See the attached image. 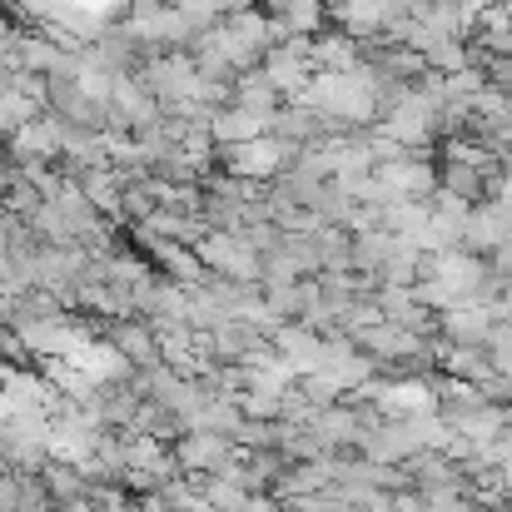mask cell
<instances>
[{"label":"cell","instance_id":"6da1fadb","mask_svg":"<svg viewBox=\"0 0 512 512\" xmlns=\"http://www.w3.org/2000/svg\"><path fill=\"white\" fill-rule=\"evenodd\" d=\"M304 145L284 140V135H259V140H239V145H214V170L234 174V179H259L269 184L274 174H284L294 160H299Z\"/></svg>","mask_w":512,"mask_h":512},{"label":"cell","instance_id":"7a4b0ae2","mask_svg":"<svg viewBox=\"0 0 512 512\" xmlns=\"http://www.w3.org/2000/svg\"><path fill=\"white\" fill-rule=\"evenodd\" d=\"M199 264L219 279H234V284H259V249L244 239V234H229V229H209L199 244H194Z\"/></svg>","mask_w":512,"mask_h":512},{"label":"cell","instance_id":"3957f363","mask_svg":"<svg viewBox=\"0 0 512 512\" xmlns=\"http://www.w3.org/2000/svg\"><path fill=\"white\" fill-rule=\"evenodd\" d=\"M170 453L184 478H209V473H224L234 463V438L214 433V428H184L170 443Z\"/></svg>","mask_w":512,"mask_h":512},{"label":"cell","instance_id":"277c9868","mask_svg":"<svg viewBox=\"0 0 512 512\" xmlns=\"http://www.w3.org/2000/svg\"><path fill=\"white\" fill-rule=\"evenodd\" d=\"M274 130V115L264 110H249V105H214L209 110V140L214 145H239V140H259Z\"/></svg>","mask_w":512,"mask_h":512},{"label":"cell","instance_id":"5b68a950","mask_svg":"<svg viewBox=\"0 0 512 512\" xmlns=\"http://www.w3.org/2000/svg\"><path fill=\"white\" fill-rule=\"evenodd\" d=\"M100 339L115 343L135 368H150V363H160V348H155V329H150V319H140V314H125V319H105L100 324Z\"/></svg>","mask_w":512,"mask_h":512},{"label":"cell","instance_id":"8992f818","mask_svg":"<svg viewBox=\"0 0 512 512\" xmlns=\"http://www.w3.org/2000/svg\"><path fill=\"white\" fill-rule=\"evenodd\" d=\"M269 343H274V353H279V358L294 368V378H299V373H314V368L324 363V334H319V329H309L304 319H294V324H279Z\"/></svg>","mask_w":512,"mask_h":512},{"label":"cell","instance_id":"52a82bcc","mask_svg":"<svg viewBox=\"0 0 512 512\" xmlns=\"http://www.w3.org/2000/svg\"><path fill=\"white\" fill-rule=\"evenodd\" d=\"M363 40H353L348 30H339V25H324L319 35H309V65H314V75L319 70H358L363 65Z\"/></svg>","mask_w":512,"mask_h":512},{"label":"cell","instance_id":"ba28073f","mask_svg":"<svg viewBox=\"0 0 512 512\" xmlns=\"http://www.w3.org/2000/svg\"><path fill=\"white\" fill-rule=\"evenodd\" d=\"M488 329H493L488 304H453V309L438 314V339H448V343H473V348H483Z\"/></svg>","mask_w":512,"mask_h":512},{"label":"cell","instance_id":"9c48e42d","mask_svg":"<svg viewBox=\"0 0 512 512\" xmlns=\"http://www.w3.org/2000/svg\"><path fill=\"white\" fill-rule=\"evenodd\" d=\"M264 10H269L289 35H319L324 25H334L324 0H264Z\"/></svg>","mask_w":512,"mask_h":512},{"label":"cell","instance_id":"30bf717a","mask_svg":"<svg viewBox=\"0 0 512 512\" xmlns=\"http://www.w3.org/2000/svg\"><path fill=\"white\" fill-rule=\"evenodd\" d=\"M40 483H45V493H50V503H55V508H70V503L90 498V483H85V473H80L75 463H65V458H45V468H40Z\"/></svg>","mask_w":512,"mask_h":512},{"label":"cell","instance_id":"8fae6325","mask_svg":"<svg viewBox=\"0 0 512 512\" xmlns=\"http://www.w3.org/2000/svg\"><path fill=\"white\" fill-rule=\"evenodd\" d=\"M488 179H493V174L473 170V165H458V160H443V165H438V189H448V194H458V199H468V204H483V199H488Z\"/></svg>","mask_w":512,"mask_h":512},{"label":"cell","instance_id":"7c38bea8","mask_svg":"<svg viewBox=\"0 0 512 512\" xmlns=\"http://www.w3.org/2000/svg\"><path fill=\"white\" fill-rule=\"evenodd\" d=\"M40 110H45V105H40L35 95H25V90H15V85H10V90H0V140H5V135H15V130H20L25 120H35Z\"/></svg>","mask_w":512,"mask_h":512},{"label":"cell","instance_id":"4fadbf2b","mask_svg":"<svg viewBox=\"0 0 512 512\" xmlns=\"http://www.w3.org/2000/svg\"><path fill=\"white\" fill-rule=\"evenodd\" d=\"M229 438H234V448H274V418H239L234 428H229Z\"/></svg>","mask_w":512,"mask_h":512},{"label":"cell","instance_id":"5bb4252c","mask_svg":"<svg viewBox=\"0 0 512 512\" xmlns=\"http://www.w3.org/2000/svg\"><path fill=\"white\" fill-rule=\"evenodd\" d=\"M229 512H279V498L274 493H244Z\"/></svg>","mask_w":512,"mask_h":512},{"label":"cell","instance_id":"9a60e30c","mask_svg":"<svg viewBox=\"0 0 512 512\" xmlns=\"http://www.w3.org/2000/svg\"><path fill=\"white\" fill-rule=\"evenodd\" d=\"M5 239H10V214L0 209V254H5Z\"/></svg>","mask_w":512,"mask_h":512},{"label":"cell","instance_id":"2e32d148","mask_svg":"<svg viewBox=\"0 0 512 512\" xmlns=\"http://www.w3.org/2000/svg\"><path fill=\"white\" fill-rule=\"evenodd\" d=\"M249 5H264V0H249Z\"/></svg>","mask_w":512,"mask_h":512}]
</instances>
